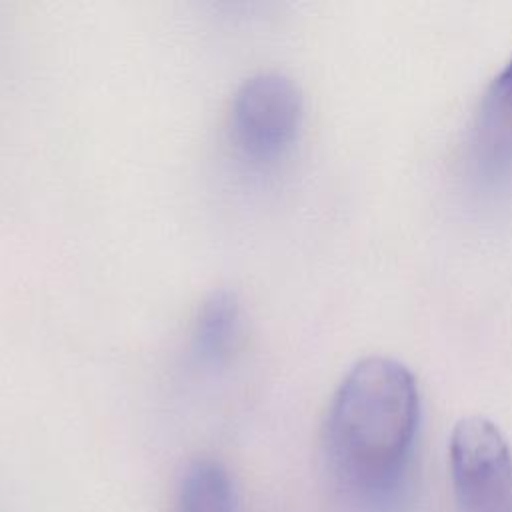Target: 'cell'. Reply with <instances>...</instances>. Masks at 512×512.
Instances as JSON below:
<instances>
[{"label": "cell", "instance_id": "3957f363", "mask_svg": "<svg viewBox=\"0 0 512 512\" xmlns=\"http://www.w3.org/2000/svg\"><path fill=\"white\" fill-rule=\"evenodd\" d=\"M448 452L458 512H512V452L494 422L460 418Z\"/></svg>", "mask_w": 512, "mask_h": 512}, {"label": "cell", "instance_id": "8992f818", "mask_svg": "<svg viewBox=\"0 0 512 512\" xmlns=\"http://www.w3.org/2000/svg\"><path fill=\"white\" fill-rule=\"evenodd\" d=\"M174 512H236L228 470L212 458L190 462L176 490Z\"/></svg>", "mask_w": 512, "mask_h": 512}, {"label": "cell", "instance_id": "5b68a950", "mask_svg": "<svg viewBox=\"0 0 512 512\" xmlns=\"http://www.w3.org/2000/svg\"><path fill=\"white\" fill-rule=\"evenodd\" d=\"M242 336V308L234 292L214 290L200 304L192 324V352L202 364L222 366L236 352Z\"/></svg>", "mask_w": 512, "mask_h": 512}, {"label": "cell", "instance_id": "277c9868", "mask_svg": "<svg viewBox=\"0 0 512 512\" xmlns=\"http://www.w3.org/2000/svg\"><path fill=\"white\" fill-rule=\"evenodd\" d=\"M472 152L478 168L486 174H498L512 162V52L478 100Z\"/></svg>", "mask_w": 512, "mask_h": 512}, {"label": "cell", "instance_id": "7a4b0ae2", "mask_svg": "<svg viewBox=\"0 0 512 512\" xmlns=\"http://www.w3.org/2000/svg\"><path fill=\"white\" fill-rule=\"evenodd\" d=\"M302 110V92L290 76L278 70L256 72L234 92L230 106L232 140L252 160H274L294 142Z\"/></svg>", "mask_w": 512, "mask_h": 512}, {"label": "cell", "instance_id": "6da1fadb", "mask_svg": "<svg viewBox=\"0 0 512 512\" xmlns=\"http://www.w3.org/2000/svg\"><path fill=\"white\" fill-rule=\"evenodd\" d=\"M420 394L414 374L392 356L354 362L324 422L328 474L350 500L374 502L396 488L416 434Z\"/></svg>", "mask_w": 512, "mask_h": 512}]
</instances>
